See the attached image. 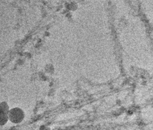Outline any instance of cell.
<instances>
[{
  "instance_id": "6da1fadb",
  "label": "cell",
  "mask_w": 153,
  "mask_h": 130,
  "mask_svg": "<svg viewBox=\"0 0 153 130\" xmlns=\"http://www.w3.org/2000/svg\"><path fill=\"white\" fill-rule=\"evenodd\" d=\"M24 114L22 113L19 109H14L12 110L10 112L8 113V119L13 123H19L23 119Z\"/></svg>"
}]
</instances>
